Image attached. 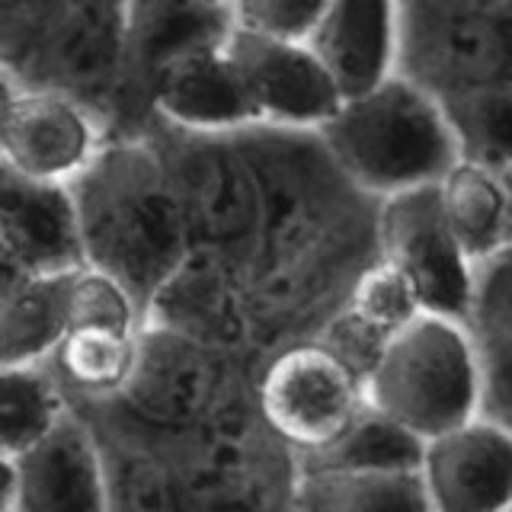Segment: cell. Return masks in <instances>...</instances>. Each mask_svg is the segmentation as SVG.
<instances>
[{"label": "cell", "instance_id": "cell-1", "mask_svg": "<svg viewBox=\"0 0 512 512\" xmlns=\"http://www.w3.org/2000/svg\"><path fill=\"white\" fill-rule=\"evenodd\" d=\"M87 263L148 301L196 250L167 160L148 128L116 132L71 186Z\"/></svg>", "mask_w": 512, "mask_h": 512}, {"label": "cell", "instance_id": "cell-2", "mask_svg": "<svg viewBox=\"0 0 512 512\" xmlns=\"http://www.w3.org/2000/svg\"><path fill=\"white\" fill-rule=\"evenodd\" d=\"M317 132L346 180L375 202L436 186L458 160L439 96L400 71L346 93Z\"/></svg>", "mask_w": 512, "mask_h": 512}, {"label": "cell", "instance_id": "cell-3", "mask_svg": "<svg viewBox=\"0 0 512 512\" xmlns=\"http://www.w3.org/2000/svg\"><path fill=\"white\" fill-rule=\"evenodd\" d=\"M132 0H4L0 45L7 77L87 100L116 125L128 68Z\"/></svg>", "mask_w": 512, "mask_h": 512}, {"label": "cell", "instance_id": "cell-4", "mask_svg": "<svg viewBox=\"0 0 512 512\" xmlns=\"http://www.w3.org/2000/svg\"><path fill=\"white\" fill-rule=\"evenodd\" d=\"M365 404L423 442L484 413L487 368L468 320L420 311L391 333L365 372Z\"/></svg>", "mask_w": 512, "mask_h": 512}, {"label": "cell", "instance_id": "cell-5", "mask_svg": "<svg viewBox=\"0 0 512 512\" xmlns=\"http://www.w3.org/2000/svg\"><path fill=\"white\" fill-rule=\"evenodd\" d=\"M180 196L192 244L234 256L250 269L260 234V183L240 132H186L144 122Z\"/></svg>", "mask_w": 512, "mask_h": 512}, {"label": "cell", "instance_id": "cell-6", "mask_svg": "<svg viewBox=\"0 0 512 512\" xmlns=\"http://www.w3.org/2000/svg\"><path fill=\"white\" fill-rule=\"evenodd\" d=\"M234 352L144 320L125 391L109 400L132 423L160 436H199L228 420Z\"/></svg>", "mask_w": 512, "mask_h": 512}, {"label": "cell", "instance_id": "cell-7", "mask_svg": "<svg viewBox=\"0 0 512 512\" xmlns=\"http://www.w3.org/2000/svg\"><path fill=\"white\" fill-rule=\"evenodd\" d=\"M365 407V375L320 336L282 343L256 381L263 429L295 458L324 452Z\"/></svg>", "mask_w": 512, "mask_h": 512}, {"label": "cell", "instance_id": "cell-8", "mask_svg": "<svg viewBox=\"0 0 512 512\" xmlns=\"http://www.w3.org/2000/svg\"><path fill=\"white\" fill-rule=\"evenodd\" d=\"M112 135V119L80 96L23 84L4 74L0 164L7 173L36 183L74 186Z\"/></svg>", "mask_w": 512, "mask_h": 512}, {"label": "cell", "instance_id": "cell-9", "mask_svg": "<svg viewBox=\"0 0 512 512\" xmlns=\"http://www.w3.org/2000/svg\"><path fill=\"white\" fill-rule=\"evenodd\" d=\"M394 71L452 96L512 80V7L474 13H400Z\"/></svg>", "mask_w": 512, "mask_h": 512}, {"label": "cell", "instance_id": "cell-10", "mask_svg": "<svg viewBox=\"0 0 512 512\" xmlns=\"http://www.w3.org/2000/svg\"><path fill=\"white\" fill-rule=\"evenodd\" d=\"M4 512H96L112 509L106 445L74 407L16 455L0 464Z\"/></svg>", "mask_w": 512, "mask_h": 512}, {"label": "cell", "instance_id": "cell-11", "mask_svg": "<svg viewBox=\"0 0 512 512\" xmlns=\"http://www.w3.org/2000/svg\"><path fill=\"white\" fill-rule=\"evenodd\" d=\"M224 45L260 125L317 132L346 100L340 77L314 42L260 36L231 26Z\"/></svg>", "mask_w": 512, "mask_h": 512}, {"label": "cell", "instance_id": "cell-12", "mask_svg": "<svg viewBox=\"0 0 512 512\" xmlns=\"http://www.w3.org/2000/svg\"><path fill=\"white\" fill-rule=\"evenodd\" d=\"M378 256L413 282L426 311L468 320L477 266L448 228L436 186L378 202Z\"/></svg>", "mask_w": 512, "mask_h": 512}, {"label": "cell", "instance_id": "cell-13", "mask_svg": "<svg viewBox=\"0 0 512 512\" xmlns=\"http://www.w3.org/2000/svg\"><path fill=\"white\" fill-rule=\"evenodd\" d=\"M224 39L228 32L160 64L141 90L144 122L154 119L186 132H244L260 125Z\"/></svg>", "mask_w": 512, "mask_h": 512}, {"label": "cell", "instance_id": "cell-14", "mask_svg": "<svg viewBox=\"0 0 512 512\" xmlns=\"http://www.w3.org/2000/svg\"><path fill=\"white\" fill-rule=\"evenodd\" d=\"M420 474L429 512L512 509V426L477 413L423 445Z\"/></svg>", "mask_w": 512, "mask_h": 512}, {"label": "cell", "instance_id": "cell-15", "mask_svg": "<svg viewBox=\"0 0 512 512\" xmlns=\"http://www.w3.org/2000/svg\"><path fill=\"white\" fill-rule=\"evenodd\" d=\"M144 320L240 352L253 343L247 266L228 253L196 247L148 301Z\"/></svg>", "mask_w": 512, "mask_h": 512}, {"label": "cell", "instance_id": "cell-16", "mask_svg": "<svg viewBox=\"0 0 512 512\" xmlns=\"http://www.w3.org/2000/svg\"><path fill=\"white\" fill-rule=\"evenodd\" d=\"M0 244L4 276H42L84 266L87 250L74 189L23 180L4 170Z\"/></svg>", "mask_w": 512, "mask_h": 512}, {"label": "cell", "instance_id": "cell-17", "mask_svg": "<svg viewBox=\"0 0 512 512\" xmlns=\"http://www.w3.org/2000/svg\"><path fill=\"white\" fill-rule=\"evenodd\" d=\"M288 506L314 512H429L420 468H340L295 461Z\"/></svg>", "mask_w": 512, "mask_h": 512}, {"label": "cell", "instance_id": "cell-18", "mask_svg": "<svg viewBox=\"0 0 512 512\" xmlns=\"http://www.w3.org/2000/svg\"><path fill=\"white\" fill-rule=\"evenodd\" d=\"M397 29L400 0H333L314 45L343 90L356 93L394 71Z\"/></svg>", "mask_w": 512, "mask_h": 512}, {"label": "cell", "instance_id": "cell-19", "mask_svg": "<svg viewBox=\"0 0 512 512\" xmlns=\"http://www.w3.org/2000/svg\"><path fill=\"white\" fill-rule=\"evenodd\" d=\"M436 189L448 228L474 266L512 247V170L458 157Z\"/></svg>", "mask_w": 512, "mask_h": 512}, {"label": "cell", "instance_id": "cell-20", "mask_svg": "<svg viewBox=\"0 0 512 512\" xmlns=\"http://www.w3.org/2000/svg\"><path fill=\"white\" fill-rule=\"evenodd\" d=\"M68 272L42 276H4V311H0V352L4 365L52 362L55 349L71 330Z\"/></svg>", "mask_w": 512, "mask_h": 512}, {"label": "cell", "instance_id": "cell-21", "mask_svg": "<svg viewBox=\"0 0 512 512\" xmlns=\"http://www.w3.org/2000/svg\"><path fill=\"white\" fill-rule=\"evenodd\" d=\"M141 330L125 327H71L68 336L52 356V368L64 381L71 397L90 400V404H109L116 400L138 359Z\"/></svg>", "mask_w": 512, "mask_h": 512}, {"label": "cell", "instance_id": "cell-22", "mask_svg": "<svg viewBox=\"0 0 512 512\" xmlns=\"http://www.w3.org/2000/svg\"><path fill=\"white\" fill-rule=\"evenodd\" d=\"M71 410V394L52 368L42 365H4V391H0V455H16L42 439L64 413Z\"/></svg>", "mask_w": 512, "mask_h": 512}, {"label": "cell", "instance_id": "cell-23", "mask_svg": "<svg viewBox=\"0 0 512 512\" xmlns=\"http://www.w3.org/2000/svg\"><path fill=\"white\" fill-rule=\"evenodd\" d=\"M458 144V157L512 170V80L471 87L439 100Z\"/></svg>", "mask_w": 512, "mask_h": 512}, {"label": "cell", "instance_id": "cell-24", "mask_svg": "<svg viewBox=\"0 0 512 512\" xmlns=\"http://www.w3.org/2000/svg\"><path fill=\"white\" fill-rule=\"evenodd\" d=\"M423 439L410 429L388 420L384 413L365 407L340 439L324 452L295 458L308 464H340V468H420Z\"/></svg>", "mask_w": 512, "mask_h": 512}, {"label": "cell", "instance_id": "cell-25", "mask_svg": "<svg viewBox=\"0 0 512 512\" xmlns=\"http://www.w3.org/2000/svg\"><path fill=\"white\" fill-rule=\"evenodd\" d=\"M468 324L484 359H512V247L474 269Z\"/></svg>", "mask_w": 512, "mask_h": 512}, {"label": "cell", "instance_id": "cell-26", "mask_svg": "<svg viewBox=\"0 0 512 512\" xmlns=\"http://www.w3.org/2000/svg\"><path fill=\"white\" fill-rule=\"evenodd\" d=\"M333 0H234L228 7L231 26L260 36L314 42Z\"/></svg>", "mask_w": 512, "mask_h": 512}, {"label": "cell", "instance_id": "cell-27", "mask_svg": "<svg viewBox=\"0 0 512 512\" xmlns=\"http://www.w3.org/2000/svg\"><path fill=\"white\" fill-rule=\"evenodd\" d=\"M506 7H512V0H400V13H474Z\"/></svg>", "mask_w": 512, "mask_h": 512}, {"label": "cell", "instance_id": "cell-28", "mask_svg": "<svg viewBox=\"0 0 512 512\" xmlns=\"http://www.w3.org/2000/svg\"><path fill=\"white\" fill-rule=\"evenodd\" d=\"M202 4H208V7H218V10H228L234 0H202Z\"/></svg>", "mask_w": 512, "mask_h": 512}]
</instances>
